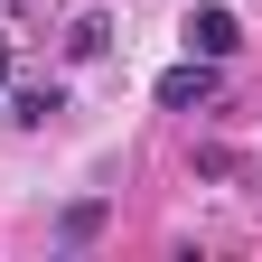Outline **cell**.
<instances>
[{
    "instance_id": "1",
    "label": "cell",
    "mask_w": 262,
    "mask_h": 262,
    "mask_svg": "<svg viewBox=\"0 0 262 262\" xmlns=\"http://www.w3.org/2000/svg\"><path fill=\"white\" fill-rule=\"evenodd\" d=\"M159 103H169V113L215 103V56H187V66H169V75H159Z\"/></svg>"
},
{
    "instance_id": "2",
    "label": "cell",
    "mask_w": 262,
    "mask_h": 262,
    "mask_svg": "<svg viewBox=\"0 0 262 262\" xmlns=\"http://www.w3.org/2000/svg\"><path fill=\"white\" fill-rule=\"evenodd\" d=\"M234 47H244V28H234V10H196V19H187V56H215V66H225Z\"/></svg>"
},
{
    "instance_id": "3",
    "label": "cell",
    "mask_w": 262,
    "mask_h": 262,
    "mask_svg": "<svg viewBox=\"0 0 262 262\" xmlns=\"http://www.w3.org/2000/svg\"><path fill=\"white\" fill-rule=\"evenodd\" d=\"M56 113H66V84H19L10 94V122H28V131H47Z\"/></svg>"
},
{
    "instance_id": "4",
    "label": "cell",
    "mask_w": 262,
    "mask_h": 262,
    "mask_svg": "<svg viewBox=\"0 0 262 262\" xmlns=\"http://www.w3.org/2000/svg\"><path fill=\"white\" fill-rule=\"evenodd\" d=\"M103 47H113V19H94V10H84L75 28H66V56H84V66H94Z\"/></svg>"
},
{
    "instance_id": "5",
    "label": "cell",
    "mask_w": 262,
    "mask_h": 262,
    "mask_svg": "<svg viewBox=\"0 0 262 262\" xmlns=\"http://www.w3.org/2000/svg\"><path fill=\"white\" fill-rule=\"evenodd\" d=\"M56 234H66V244H94V234H103V206H94V196H84V206H66Z\"/></svg>"
},
{
    "instance_id": "6",
    "label": "cell",
    "mask_w": 262,
    "mask_h": 262,
    "mask_svg": "<svg viewBox=\"0 0 262 262\" xmlns=\"http://www.w3.org/2000/svg\"><path fill=\"white\" fill-rule=\"evenodd\" d=\"M0 84H10V38H0Z\"/></svg>"
},
{
    "instance_id": "7",
    "label": "cell",
    "mask_w": 262,
    "mask_h": 262,
    "mask_svg": "<svg viewBox=\"0 0 262 262\" xmlns=\"http://www.w3.org/2000/svg\"><path fill=\"white\" fill-rule=\"evenodd\" d=\"M10 10H19V0H10Z\"/></svg>"
}]
</instances>
